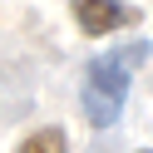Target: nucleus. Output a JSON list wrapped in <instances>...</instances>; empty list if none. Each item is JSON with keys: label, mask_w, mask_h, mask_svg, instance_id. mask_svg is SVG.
Masks as SVG:
<instances>
[{"label": "nucleus", "mask_w": 153, "mask_h": 153, "mask_svg": "<svg viewBox=\"0 0 153 153\" xmlns=\"http://www.w3.org/2000/svg\"><path fill=\"white\" fill-rule=\"evenodd\" d=\"M123 99H128V69H123L114 54H99V59L84 64V119L94 123V128H114L123 114Z\"/></svg>", "instance_id": "1"}, {"label": "nucleus", "mask_w": 153, "mask_h": 153, "mask_svg": "<svg viewBox=\"0 0 153 153\" xmlns=\"http://www.w3.org/2000/svg\"><path fill=\"white\" fill-rule=\"evenodd\" d=\"M123 20H128L123 0H74V25H79L89 40H99V35L119 30Z\"/></svg>", "instance_id": "2"}, {"label": "nucleus", "mask_w": 153, "mask_h": 153, "mask_svg": "<svg viewBox=\"0 0 153 153\" xmlns=\"http://www.w3.org/2000/svg\"><path fill=\"white\" fill-rule=\"evenodd\" d=\"M15 153H69V143H64V128H54V123H45V128L25 133V143Z\"/></svg>", "instance_id": "3"}, {"label": "nucleus", "mask_w": 153, "mask_h": 153, "mask_svg": "<svg viewBox=\"0 0 153 153\" xmlns=\"http://www.w3.org/2000/svg\"><path fill=\"white\" fill-rule=\"evenodd\" d=\"M138 153H153V148H138Z\"/></svg>", "instance_id": "4"}]
</instances>
